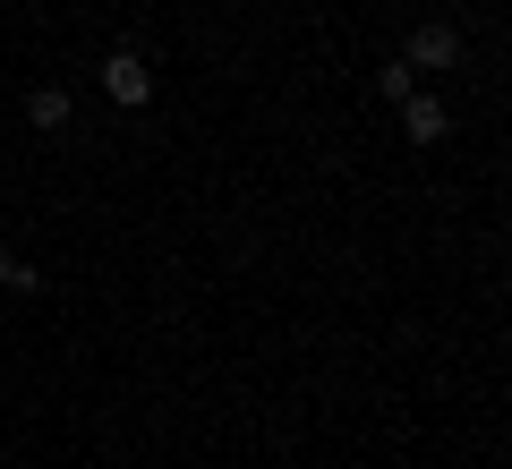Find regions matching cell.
<instances>
[{
	"label": "cell",
	"instance_id": "1",
	"mask_svg": "<svg viewBox=\"0 0 512 469\" xmlns=\"http://www.w3.org/2000/svg\"><path fill=\"white\" fill-rule=\"evenodd\" d=\"M402 60H410V69H461V26L453 18H419V26H410V43H402Z\"/></svg>",
	"mask_w": 512,
	"mask_h": 469
},
{
	"label": "cell",
	"instance_id": "2",
	"mask_svg": "<svg viewBox=\"0 0 512 469\" xmlns=\"http://www.w3.org/2000/svg\"><path fill=\"white\" fill-rule=\"evenodd\" d=\"M103 94H111L120 111H146V103H154V69H146L137 52H111V60H103Z\"/></svg>",
	"mask_w": 512,
	"mask_h": 469
},
{
	"label": "cell",
	"instance_id": "3",
	"mask_svg": "<svg viewBox=\"0 0 512 469\" xmlns=\"http://www.w3.org/2000/svg\"><path fill=\"white\" fill-rule=\"evenodd\" d=\"M402 137L410 145H444L453 137V103H444V94H402Z\"/></svg>",
	"mask_w": 512,
	"mask_h": 469
},
{
	"label": "cell",
	"instance_id": "4",
	"mask_svg": "<svg viewBox=\"0 0 512 469\" xmlns=\"http://www.w3.org/2000/svg\"><path fill=\"white\" fill-rule=\"evenodd\" d=\"M26 120H35L43 137H60V128L77 120V94L69 86H35V94H26Z\"/></svg>",
	"mask_w": 512,
	"mask_h": 469
},
{
	"label": "cell",
	"instance_id": "5",
	"mask_svg": "<svg viewBox=\"0 0 512 469\" xmlns=\"http://www.w3.org/2000/svg\"><path fill=\"white\" fill-rule=\"evenodd\" d=\"M376 94H384V103H402V94H419V69H410V60L393 52V60L376 69Z\"/></svg>",
	"mask_w": 512,
	"mask_h": 469
},
{
	"label": "cell",
	"instance_id": "6",
	"mask_svg": "<svg viewBox=\"0 0 512 469\" xmlns=\"http://www.w3.org/2000/svg\"><path fill=\"white\" fill-rule=\"evenodd\" d=\"M0 290H18V299H43V265H18V256H9V273H0Z\"/></svg>",
	"mask_w": 512,
	"mask_h": 469
},
{
	"label": "cell",
	"instance_id": "7",
	"mask_svg": "<svg viewBox=\"0 0 512 469\" xmlns=\"http://www.w3.org/2000/svg\"><path fill=\"white\" fill-rule=\"evenodd\" d=\"M0 273H9V248H0Z\"/></svg>",
	"mask_w": 512,
	"mask_h": 469
}]
</instances>
